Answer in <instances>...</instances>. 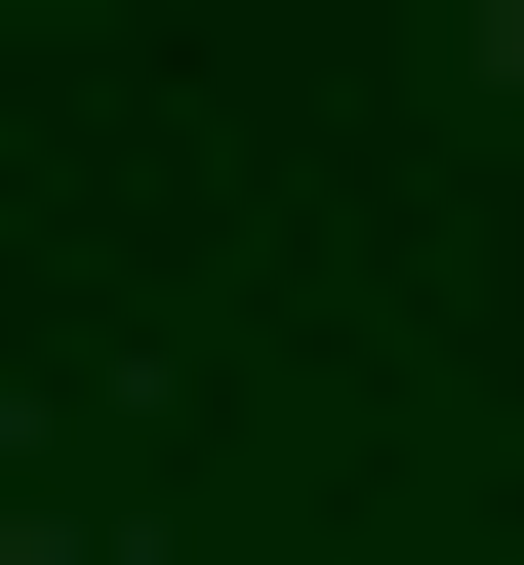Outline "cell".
Instances as JSON below:
<instances>
[{
    "mask_svg": "<svg viewBox=\"0 0 524 565\" xmlns=\"http://www.w3.org/2000/svg\"><path fill=\"white\" fill-rule=\"evenodd\" d=\"M484 82H524V0H484Z\"/></svg>",
    "mask_w": 524,
    "mask_h": 565,
    "instance_id": "obj_1",
    "label": "cell"
}]
</instances>
